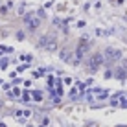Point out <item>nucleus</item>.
Wrapping results in <instances>:
<instances>
[{
    "label": "nucleus",
    "instance_id": "obj_1",
    "mask_svg": "<svg viewBox=\"0 0 127 127\" xmlns=\"http://www.w3.org/2000/svg\"><path fill=\"white\" fill-rule=\"evenodd\" d=\"M105 57L111 61V63H114V61L122 59V52L116 50V48H107V50H105Z\"/></svg>",
    "mask_w": 127,
    "mask_h": 127
},
{
    "label": "nucleus",
    "instance_id": "obj_2",
    "mask_svg": "<svg viewBox=\"0 0 127 127\" xmlns=\"http://www.w3.org/2000/svg\"><path fill=\"white\" fill-rule=\"evenodd\" d=\"M24 22H26V26H28L30 30H37V26H39V19H35L33 15H26V17H24Z\"/></svg>",
    "mask_w": 127,
    "mask_h": 127
},
{
    "label": "nucleus",
    "instance_id": "obj_3",
    "mask_svg": "<svg viewBox=\"0 0 127 127\" xmlns=\"http://www.w3.org/2000/svg\"><path fill=\"white\" fill-rule=\"evenodd\" d=\"M101 63H103V57H101L99 54H96V55L90 57V68H98Z\"/></svg>",
    "mask_w": 127,
    "mask_h": 127
}]
</instances>
